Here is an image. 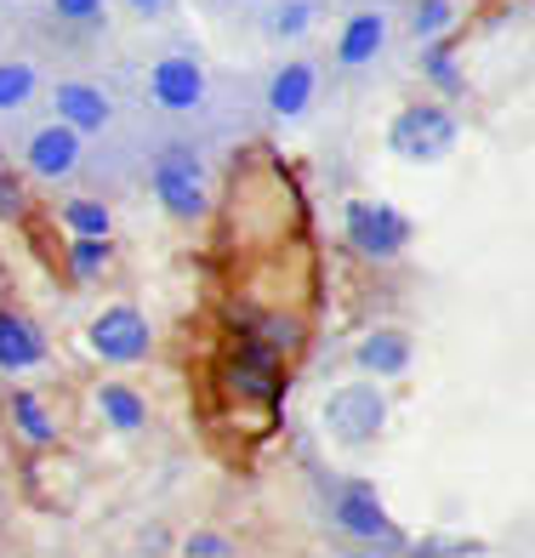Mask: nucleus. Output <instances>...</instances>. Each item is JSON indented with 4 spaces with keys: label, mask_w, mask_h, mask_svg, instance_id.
<instances>
[{
    "label": "nucleus",
    "mask_w": 535,
    "mask_h": 558,
    "mask_svg": "<svg viewBox=\"0 0 535 558\" xmlns=\"http://www.w3.org/2000/svg\"><path fill=\"white\" fill-rule=\"evenodd\" d=\"M58 120L63 125H74V132H104L109 125V97L97 92L92 81H63L58 86Z\"/></svg>",
    "instance_id": "obj_11"
},
{
    "label": "nucleus",
    "mask_w": 535,
    "mask_h": 558,
    "mask_svg": "<svg viewBox=\"0 0 535 558\" xmlns=\"http://www.w3.org/2000/svg\"><path fill=\"white\" fill-rule=\"evenodd\" d=\"M46 360L40 331L23 314H0V371H35Z\"/></svg>",
    "instance_id": "obj_12"
},
{
    "label": "nucleus",
    "mask_w": 535,
    "mask_h": 558,
    "mask_svg": "<svg viewBox=\"0 0 535 558\" xmlns=\"http://www.w3.org/2000/svg\"><path fill=\"white\" fill-rule=\"evenodd\" d=\"M308 17H314L308 0H285V7L273 12V35H279V40H296L302 29H308Z\"/></svg>",
    "instance_id": "obj_21"
},
{
    "label": "nucleus",
    "mask_w": 535,
    "mask_h": 558,
    "mask_svg": "<svg viewBox=\"0 0 535 558\" xmlns=\"http://www.w3.org/2000/svg\"><path fill=\"white\" fill-rule=\"evenodd\" d=\"M74 160H81V132H74V125L52 120L29 137V171L35 177H69Z\"/></svg>",
    "instance_id": "obj_9"
},
{
    "label": "nucleus",
    "mask_w": 535,
    "mask_h": 558,
    "mask_svg": "<svg viewBox=\"0 0 535 558\" xmlns=\"http://www.w3.org/2000/svg\"><path fill=\"white\" fill-rule=\"evenodd\" d=\"M92 353L109 365H137L148 353V319L132 308V302H114L92 319Z\"/></svg>",
    "instance_id": "obj_5"
},
{
    "label": "nucleus",
    "mask_w": 535,
    "mask_h": 558,
    "mask_svg": "<svg viewBox=\"0 0 535 558\" xmlns=\"http://www.w3.org/2000/svg\"><path fill=\"white\" fill-rule=\"evenodd\" d=\"M125 7H132L137 17H166V12H171V0H125Z\"/></svg>",
    "instance_id": "obj_24"
},
{
    "label": "nucleus",
    "mask_w": 535,
    "mask_h": 558,
    "mask_svg": "<svg viewBox=\"0 0 535 558\" xmlns=\"http://www.w3.org/2000/svg\"><path fill=\"white\" fill-rule=\"evenodd\" d=\"M155 194L177 222H199L206 217V166L194 155H160L155 160Z\"/></svg>",
    "instance_id": "obj_4"
},
{
    "label": "nucleus",
    "mask_w": 535,
    "mask_h": 558,
    "mask_svg": "<svg viewBox=\"0 0 535 558\" xmlns=\"http://www.w3.org/2000/svg\"><path fill=\"white\" fill-rule=\"evenodd\" d=\"M52 12L63 23H92L97 12H104V0H52Z\"/></svg>",
    "instance_id": "obj_22"
},
{
    "label": "nucleus",
    "mask_w": 535,
    "mask_h": 558,
    "mask_svg": "<svg viewBox=\"0 0 535 558\" xmlns=\"http://www.w3.org/2000/svg\"><path fill=\"white\" fill-rule=\"evenodd\" d=\"M63 222L74 228V234L109 240V206H97V199H69V206H63Z\"/></svg>",
    "instance_id": "obj_18"
},
{
    "label": "nucleus",
    "mask_w": 535,
    "mask_h": 558,
    "mask_svg": "<svg viewBox=\"0 0 535 558\" xmlns=\"http://www.w3.org/2000/svg\"><path fill=\"white\" fill-rule=\"evenodd\" d=\"M388 148H393L399 160H411V166L445 160L450 148H455V120H450V109H439V104L399 109L393 125H388Z\"/></svg>",
    "instance_id": "obj_2"
},
{
    "label": "nucleus",
    "mask_w": 535,
    "mask_h": 558,
    "mask_svg": "<svg viewBox=\"0 0 535 558\" xmlns=\"http://www.w3.org/2000/svg\"><path fill=\"white\" fill-rule=\"evenodd\" d=\"M222 383L240 399H273L279 393V360L268 348H240L234 360L222 365Z\"/></svg>",
    "instance_id": "obj_8"
},
{
    "label": "nucleus",
    "mask_w": 535,
    "mask_h": 558,
    "mask_svg": "<svg viewBox=\"0 0 535 558\" xmlns=\"http://www.w3.org/2000/svg\"><path fill=\"white\" fill-rule=\"evenodd\" d=\"M148 92H155L160 109H199L206 104V69H199L194 58H160L155 69H148Z\"/></svg>",
    "instance_id": "obj_6"
},
{
    "label": "nucleus",
    "mask_w": 535,
    "mask_h": 558,
    "mask_svg": "<svg viewBox=\"0 0 535 558\" xmlns=\"http://www.w3.org/2000/svg\"><path fill=\"white\" fill-rule=\"evenodd\" d=\"M12 416H17V427H23V434H29L35 445H52V439H58V422L40 411L35 393H17V399H12Z\"/></svg>",
    "instance_id": "obj_17"
},
{
    "label": "nucleus",
    "mask_w": 535,
    "mask_h": 558,
    "mask_svg": "<svg viewBox=\"0 0 535 558\" xmlns=\"http://www.w3.org/2000/svg\"><path fill=\"white\" fill-rule=\"evenodd\" d=\"M97 411H104L120 434H137V427L148 422V404L132 393V388H120V383H104L97 388Z\"/></svg>",
    "instance_id": "obj_15"
},
{
    "label": "nucleus",
    "mask_w": 535,
    "mask_h": 558,
    "mask_svg": "<svg viewBox=\"0 0 535 558\" xmlns=\"http://www.w3.org/2000/svg\"><path fill=\"white\" fill-rule=\"evenodd\" d=\"M381 427H388V393H381L376 383H348V388H330L325 399V434L348 445V450H360L370 445Z\"/></svg>",
    "instance_id": "obj_1"
},
{
    "label": "nucleus",
    "mask_w": 535,
    "mask_h": 558,
    "mask_svg": "<svg viewBox=\"0 0 535 558\" xmlns=\"http://www.w3.org/2000/svg\"><path fill=\"white\" fill-rule=\"evenodd\" d=\"M381 46H388V23H381L376 12H360V17H348L342 23V40H337V58L348 63V69H360V63H370Z\"/></svg>",
    "instance_id": "obj_13"
},
{
    "label": "nucleus",
    "mask_w": 535,
    "mask_h": 558,
    "mask_svg": "<svg viewBox=\"0 0 535 558\" xmlns=\"http://www.w3.org/2000/svg\"><path fill=\"white\" fill-rule=\"evenodd\" d=\"M455 17H462V7H455V0H422V7L411 12V35H416V40H439Z\"/></svg>",
    "instance_id": "obj_16"
},
{
    "label": "nucleus",
    "mask_w": 535,
    "mask_h": 558,
    "mask_svg": "<svg viewBox=\"0 0 535 558\" xmlns=\"http://www.w3.org/2000/svg\"><path fill=\"white\" fill-rule=\"evenodd\" d=\"M69 268H74V279H97V274L109 268V240L74 234V251H69Z\"/></svg>",
    "instance_id": "obj_20"
},
{
    "label": "nucleus",
    "mask_w": 535,
    "mask_h": 558,
    "mask_svg": "<svg viewBox=\"0 0 535 558\" xmlns=\"http://www.w3.org/2000/svg\"><path fill=\"white\" fill-rule=\"evenodd\" d=\"M337 524L348 530V536H360V542L399 547V530L388 524V513H381V501H376V490H370V485L342 490V501H337Z\"/></svg>",
    "instance_id": "obj_7"
},
{
    "label": "nucleus",
    "mask_w": 535,
    "mask_h": 558,
    "mask_svg": "<svg viewBox=\"0 0 535 558\" xmlns=\"http://www.w3.org/2000/svg\"><path fill=\"white\" fill-rule=\"evenodd\" d=\"M411 331H393V325H381V331H370L360 342V353H353V365L370 371V376H404L411 371Z\"/></svg>",
    "instance_id": "obj_10"
},
{
    "label": "nucleus",
    "mask_w": 535,
    "mask_h": 558,
    "mask_svg": "<svg viewBox=\"0 0 535 558\" xmlns=\"http://www.w3.org/2000/svg\"><path fill=\"white\" fill-rule=\"evenodd\" d=\"M308 97H314V63H285L268 86V109L291 120V114L308 109Z\"/></svg>",
    "instance_id": "obj_14"
},
{
    "label": "nucleus",
    "mask_w": 535,
    "mask_h": 558,
    "mask_svg": "<svg viewBox=\"0 0 535 558\" xmlns=\"http://www.w3.org/2000/svg\"><path fill=\"white\" fill-rule=\"evenodd\" d=\"M189 553H199V558H228V553H234V547H228L222 536H217V530H194V536L183 542Z\"/></svg>",
    "instance_id": "obj_23"
},
{
    "label": "nucleus",
    "mask_w": 535,
    "mask_h": 558,
    "mask_svg": "<svg viewBox=\"0 0 535 558\" xmlns=\"http://www.w3.org/2000/svg\"><path fill=\"white\" fill-rule=\"evenodd\" d=\"M411 240V222H404L393 206H376V199H353L348 206V245L370 263H388Z\"/></svg>",
    "instance_id": "obj_3"
},
{
    "label": "nucleus",
    "mask_w": 535,
    "mask_h": 558,
    "mask_svg": "<svg viewBox=\"0 0 535 558\" xmlns=\"http://www.w3.org/2000/svg\"><path fill=\"white\" fill-rule=\"evenodd\" d=\"M35 97V69L29 63H0V109H23Z\"/></svg>",
    "instance_id": "obj_19"
}]
</instances>
